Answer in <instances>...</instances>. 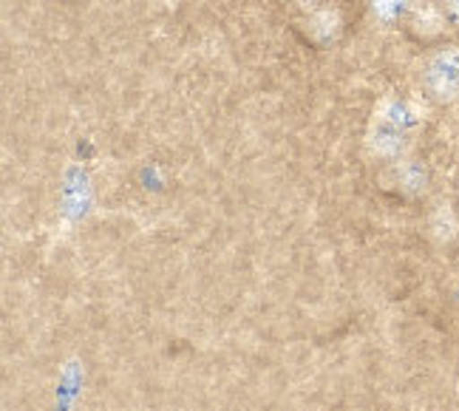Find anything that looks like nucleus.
Here are the masks:
<instances>
[{"label": "nucleus", "instance_id": "obj_1", "mask_svg": "<svg viewBox=\"0 0 459 411\" xmlns=\"http://www.w3.org/2000/svg\"><path fill=\"white\" fill-rule=\"evenodd\" d=\"M414 111L405 102H385L383 111L377 114L375 122V134H372V148L380 156H397L405 142H409V134L414 131Z\"/></svg>", "mask_w": 459, "mask_h": 411}, {"label": "nucleus", "instance_id": "obj_4", "mask_svg": "<svg viewBox=\"0 0 459 411\" xmlns=\"http://www.w3.org/2000/svg\"><path fill=\"white\" fill-rule=\"evenodd\" d=\"M448 6H451V14H454V21H459V0H448Z\"/></svg>", "mask_w": 459, "mask_h": 411}, {"label": "nucleus", "instance_id": "obj_2", "mask_svg": "<svg viewBox=\"0 0 459 411\" xmlns=\"http://www.w3.org/2000/svg\"><path fill=\"white\" fill-rule=\"evenodd\" d=\"M426 85L443 102L459 97V48H446L431 57L426 68Z\"/></svg>", "mask_w": 459, "mask_h": 411}, {"label": "nucleus", "instance_id": "obj_3", "mask_svg": "<svg viewBox=\"0 0 459 411\" xmlns=\"http://www.w3.org/2000/svg\"><path fill=\"white\" fill-rule=\"evenodd\" d=\"M372 6L383 21H394V17L409 6V0H372Z\"/></svg>", "mask_w": 459, "mask_h": 411}, {"label": "nucleus", "instance_id": "obj_5", "mask_svg": "<svg viewBox=\"0 0 459 411\" xmlns=\"http://www.w3.org/2000/svg\"><path fill=\"white\" fill-rule=\"evenodd\" d=\"M298 4H301V6H315L317 0H298Z\"/></svg>", "mask_w": 459, "mask_h": 411}]
</instances>
